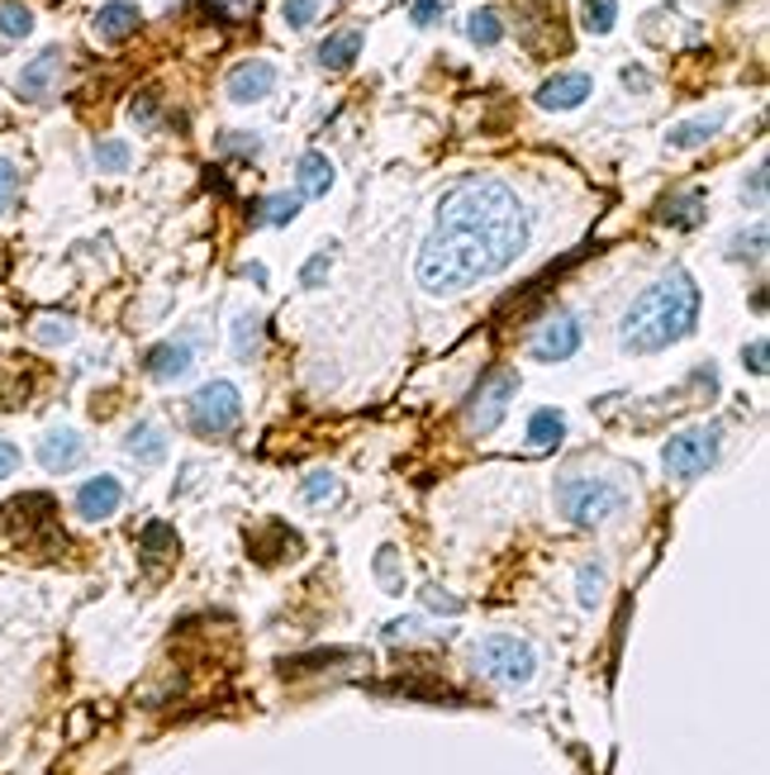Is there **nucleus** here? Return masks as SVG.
<instances>
[{
	"instance_id": "obj_25",
	"label": "nucleus",
	"mask_w": 770,
	"mask_h": 775,
	"mask_svg": "<svg viewBox=\"0 0 770 775\" xmlns=\"http://www.w3.org/2000/svg\"><path fill=\"white\" fill-rule=\"evenodd\" d=\"M581 6H585V29H590V34H608V29H614V20H618L614 0H581Z\"/></svg>"
},
{
	"instance_id": "obj_13",
	"label": "nucleus",
	"mask_w": 770,
	"mask_h": 775,
	"mask_svg": "<svg viewBox=\"0 0 770 775\" xmlns=\"http://www.w3.org/2000/svg\"><path fill=\"white\" fill-rule=\"evenodd\" d=\"M82 452H86V442L76 438L72 429H53V433H43V442H39V462L48 471H72L76 462H82Z\"/></svg>"
},
{
	"instance_id": "obj_11",
	"label": "nucleus",
	"mask_w": 770,
	"mask_h": 775,
	"mask_svg": "<svg viewBox=\"0 0 770 775\" xmlns=\"http://www.w3.org/2000/svg\"><path fill=\"white\" fill-rule=\"evenodd\" d=\"M58 76H62V49H43L20 72V96L24 101H48V96H53V86H58Z\"/></svg>"
},
{
	"instance_id": "obj_20",
	"label": "nucleus",
	"mask_w": 770,
	"mask_h": 775,
	"mask_svg": "<svg viewBox=\"0 0 770 775\" xmlns=\"http://www.w3.org/2000/svg\"><path fill=\"white\" fill-rule=\"evenodd\" d=\"M561 433H566V419H561L556 409H538V415L528 419V442H533V448H556Z\"/></svg>"
},
{
	"instance_id": "obj_28",
	"label": "nucleus",
	"mask_w": 770,
	"mask_h": 775,
	"mask_svg": "<svg viewBox=\"0 0 770 775\" xmlns=\"http://www.w3.org/2000/svg\"><path fill=\"white\" fill-rule=\"evenodd\" d=\"M295 214H300V200L295 196H271L262 205V224H291Z\"/></svg>"
},
{
	"instance_id": "obj_41",
	"label": "nucleus",
	"mask_w": 770,
	"mask_h": 775,
	"mask_svg": "<svg viewBox=\"0 0 770 775\" xmlns=\"http://www.w3.org/2000/svg\"><path fill=\"white\" fill-rule=\"evenodd\" d=\"M428 605H433V609H447V614H457V599H443V590H428Z\"/></svg>"
},
{
	"instance_id": "obj_16",
	"label": "nucleus",
	"mask_w": 770,
	"mask_h": 775,
	"mask_svg": "<svg viewBox=\"0 0 770 775\" xmlns=\"http://www.w3.org/2000/svg\"><path fill=\"white\" fill-rule=\"evenodd\" d=\"M138 29V6H128V0H115V6H105L101 14H95V34H101L105 43H119Z\"/></svg>"
},
{
	"instance_id": "obj_10",
	"label": "nucleus",
	"mask_w": 770,
	"mask_h": 775,
	"mask_svg": "<svg viewBox=\"0 0 770 775\" xmlns=\"http://www.w3.org/2000/svg\"><path fill=\"white\" fill-rule=\"evenodd\" d=\"M119 500H124V485L115 476H95V481H86L82 490H76V514L91 519V524H101V519H110L119 510Z\"/></svg>"
},
{
	"instance_id": "obj_15",
	"label": "nucleus",
	"mask_w": 770,
	"mask_h": 775,
	"mask_svg": "<svg viewBox=\"0 0 770 775\" xmlns=\"http://www.w3.org/2000/svg\"><path fill=\"white\" fill-rule=\"evenodd\" d=\"M190 371V347L186 343H163L148 353V376L153 381H181Z\"/></svg>"
},
{
	"instance_id": "obj_5",
	"label": "nucleus",
	"mask_w": 770,
	"mask_h": 775,
	"mask_svg": "<svg viewBox=\"0 0 770 775\" xmlns=\"http://www.w3.org/2000/svg\"><path fill=\"white\" fill-rule=\"evenodd\" d=\"M476 667H480V675L500 680V685H528L533 671H538V657H533V647H528L523 638L495 632V638H486L476 647Z\"/></svg>"
},
{
	"instance_id": "obj_4",
	"label": "nucleus",
	"mask_w": 770,
	"mask_h": 775,
	"mask_svg": "<svg viewBox=\"0 0 770 775\" xmlns=\"http://www.w3.org/2000/svg\"><path fill=\"white\" fill-rule=\"evenodd\" d=\"M718 452H724V429L718 423H699V429H685L666 442L662 462L676 481H695L718 462Z\"/></svg>"
},
{
	"instance_id": "obj_3",
	"label": "nucleus",
	"mask_w": 770,
	"mask_h": 775,
	"mask_svg": "<svg viewBox=\"0 0 770 775\" xmlns=\"http://www.w3.org/2000/svg\"><path fill=\"white\" fill-rule=\"evenodd\" d=\"M561 514L571 519L575 528H595L608 514L623 510V490L614 481H595V476H566L556 490Z\"/></svg>"
},
{
	"instance_id": "obj_17",
	"label": "nucleus",
	"mask_w": 770,
	"mask_h": 775,
	"mask_svg": "<svg viewBox=\"0 0 770 775\" xmlns=\"http://www.w3.org/2000/svg\"><path fill=\"white\" fill-rule=\"evenodd\" d=\"M362 53V29H343V34H333L324 49H319V62H324L329 72H347L352 62Z\"/></svg>"
},
{
	"instance_id": "obj_9",
	"label": "nucleus",
	"mask_w": 770,
	"mask_h": 775,
	"mask_svg": "<svg viewBox=\"0 0 770 775\" xmlns=\"http://www.w3.org/2000/svg\"><path fill=\"white\" fill-rule=\"evenodd\" d=\"M229 101L233 105H252V101H262L271 96V86H277V67L271 62H243V67H233L229 72Z\"/></svg>"
},
{
	"instance_id": "obj_1",
	"label": "nucleus",
	"mask_w": 770,
	"mask_h": 775,
	"mask_svg": "<svg viewBox=\"0 0 770 775\" xmlns=\"http://www.w3.org/2000/svg\"><path fill=\"white\" fill-rule=\"evenodd\" d=\"M528 248V214L504 181H461L438 200V224L419 248V286L433 295L471 291L500 276Z\"/></svg>"
},
{
	"instance_id": "obj_19",
	"label": "nucleus",
	"mask_w": 770,
	"mask_h": 775,
	"mask_svg": "<svg viewBox=\"0 0 770 775\" xmlns=\"http://www.w3.org/2000/svg\"><path fill=\"white\" fill-rule=\"evenodd\" d=\"M329 186H333V163L324 153H304L300 157V196H329Z\"/></svg>"
},
{
	"instance_id": "obj_23",
	"label": "nucleus",
	"mask_w": 770,
	"mask_h": 775,
	"mask_svg": "<svg viewBox=\"0 0 770 775\" xmlns=\"http://www.w3.org/2000/svg\"><path fill=\"white\" fill-rule=\"evenodd\" d=\"M34 29V14H29L20 0H0V34L6 39H24Z\"/></svg>"
},
{
	"instance_id": "obj_12",
	"label": "nucleus",
	"mask_w": 770,
	"mask_h": 775,
	"mask_svg": "<svg viewBox=\"0 0 770 775\" xmlns=\"http://www.w3.org/2000/svg\"><path fill=\"white\" fill-rule=\"evenodd\" d=\"M590 101V76L585 72H561L552 82L538 86V105L542 109H575Z\"/></svg>"
},
{
	"instance_id": "obj_27",
	"label": "nucleus",
	"mask_w": 770,
	"mask_h": 775,
	"mask_svg": "<svg viewBox=\"0 0 770 775\" xmlns=\"http://www.w3.org/2000/svg\"><path fill=\"white\" fill-rule=\"evenodd\" d=\"M339 490H343L339 476H329V471H314V476L300 485V495L310 500V504H324V500H339Z\"/></svg>"
},
{
	"instance_id": "obj_31",
	"label": "nucleus",
	"mask_w": 770,
	"mask_h": 775,
	"mask_svg": "<svg viewBox=\"0 0 770 775\" xmlns=\"http://www.w3.org/2000/svg\"><path fill=\"white\" fill-rule=\"evenodd\" d=\"M319 14V0H285V24L291 29H310Z\"/></svg>"
},
{
	"instance_id": "obj_7",
	"label": "nucleus",
	"mask_w": 770,
	"mask_h": 775,
	"mask_svg": "<svg viewBox=\"0 0 770 775\" xmlns=\"http://www.w3.org/2000/svg\"><path fill=\"white\" fill-rule=\"evenodd\" d=\"M519 395V371H490L486 381H480L471 390V400H467V423H471V433H495L500 429V419H504V409L509 400Z\"/></svg>"
},
{
	"instance_id": "obj_21",
	"label": "nucleus",
	"mask_w": 770,
	"mask_h": 775,
	"mask_svg": "<svg viewBox=\"0 0 770 775\" xmlns=\"http://www.w3.org/2000/svg\"><path fill=\"white\" fill-rule=\"evenodd\" d=\"M699 214H704V200L689 191V196H676V200H666L662 205V219L666 224H680V229H689V224H699Z\"/></svg>"
},
{
	"instance_id": "obj_14",
	"label": "nucleus",
	"mask_w": 770,
	"mask_h": 775,
	"mask_svg": "<svg viewBox=\"0 0 770 775\" xmlns=\"http://www.w3.org/2000/svg\"><path fill=\"white\" fill-rule=\"evenodd\" d=\"M124 448H128V457H134V462L157 467V462L167 457V438H163V429H157V423H134V429H128V438H124Z\"/></svg>"
},
{
	"instance_id": "obj_38",
	"label": "nucleus",
	"mask_w": 770,
	"mask_h": 775,
	"mask_svg": "<svg viewBox=\"0 0 770 775\" xmlns=\"http://www.w3.org/2000/svg\"><path fill=\"white\" fill-rule=\"evenodd\" d=\"M742 357L751 362V371H757V376H766V362H770V347H766V338H757V343H751Z\"/></svg>"
},
{
	"instance_id": "obj_37",
	"label": "nucleus",
	"mask_w": 770,
	"mask_h": 775,
	"mask_svg": "<svg viewBox=\"0 0 770 775\" xmlns=\"http://www.w3.org/2000/svg\"><path fill=\"white\" fill-rule=\"evenodd\" d=\"M223 153H257L262 144H257V134H223Z\"/></svg>"
},
{
	"instance_id": "obj_22",
	"label": "nucleus",
	"mask_w": 770,
	"mask_h": 775,
	"mask_svg": "<svg viewBox=\"0 0 770 775\" xmlns=\"http://www.w3.org/2000/svg\"><path fill=\"white\" fill-rule=\"evenodd\" d=\"M467 34H471V43H480V49H495L500 34H504V24H500V14H495V10H476L467 20Z\"/></svg>"
},
{
	"instance_id": "obj_33",
	"label": "nucleus",
	"mask_w": 770,
	"mask_h": 775,
	"mask_svg": "<svg viewBox=\"0 0 770 775\" xmlns=\"http://www.w3.org/2000/svg\"><path fill=\"white\" fill-rule=\"evenodd\" d=\"M600 590H604V572H600V566H585V572H581V605L595 609L600 605Z\"/></svg>"
},
{
	"instance_id": "obj_2",
	"label": "nucleus",
	"mask_w": 770,
	"mask_h": 775,
	"mask_svg": "<svg viewBox=\"0 0 770 775\" xmlns=\"http://www.w3.org/2000/svg\"><path fill=\"white\" fill-rule=\"evenodd\" d=\"M699 320V286L685 272L662 276L652 291H642L637 305L623 314V353H662L666 343H680Z\"/></svg>"
},
{
	"instance_id": "obj_34",
	"label": "nucleus",
	"mask_w": 770,
	"mask_h": 775,
	"mask_svg": "<svg viewBox=\"0 0 770 775\" xmlns=\"http://www.w3.org/2000/svg\"><path fill=\"white\" fill-rule=\"evenodd\" d=\"M438 14H443V0H414V6H409V20L419 24V29L438 24Z\"/></svg>"
},
{
	"instance_id": "obj_24",
	"label": "nucleus",
	"mask_w": 770,
	"mask_h": 775,
	"mask_svg": "<svg viewBox=\"0 0 770 775\" xmlns=\"http://www.w3.org/2000/svg\"><path fill=\"white\" fill-rule=\"evenodd\" d=\"M163 552H176V533L167 524H148V528H143V557L157 566V562H163Z\"/></svg>"
},
{
	"instance_id": "obj_30",
	"label": "nucleus",
	"mask_w": 770,
	"mask_h": 775,
	"mask_svg": "<svg viewBox=\"0 0 770 775\" xmlns=\"http://www.w3.org/2000/svg\"><path fill=\"white\" fill-rule=\"evenodd\" d=\"M14 196H20V171H14V163L0 157V214L14 205Z\"/></svg>"
},
{
	"instance_id": "obj_36",
	"label": "nucleus",
	"mask_w": 770,
	"mask_h": 775,
	"mask_svg": "<svg viewBox=\"0 0 770 775\" xmlns=\"http://www.w3.org/2000/svg\"><path fill=\"white\" fill-rule=\"evenodd\" d=\"M329 276V252H314L310 262H304V272H300V281L304 286H319V281Z\"/></svg>"
},
{
	"instance_id": "obj_40",
	"label": "nucleus",
	"mask_w": 770,
	"mask_h": 775,
	"mask_svg": "<svg viewBox=\"0 0 770 775\" xmlns=\"http://www.w3.org/2000/svg\"><path fill=\"white\" fill-rule=\"evenodd\" d=\"M751 200H757V205H766V167H757V171H751Z\"/></svg>"
},
{
	"instance_id": "obj_32",
	"label": "nucleus",
	"mask_w": 770,
	"mask_h": 775,
	"mask_svg": "<svg viewBox=\"0 0 770 775\" xmlns=\"http://www.w3.org/2000/svg\"><path fill=\"white\" fill-rule=\"evenodd\" d=\"M39 343H67L72 338V320H58V314H48V320H39Z\"/></svg>"
},
{
	"instance_id": "obj_29",
	"label": "nucleus",
	"mask_w": 770,
	"mask_h": 775,
	"mask_svg": "<svg viewBox=\"0 0 770 775\" xmlns=\"http://www.w3.org/2000/svg\"><path fill=\"white\" fill-rule=\"evenodd\" d=\"M95 163H101V171H124L128 167V144H119V138L95 144Z\"/></svg>"
},
{
	"instance_id": "obj_8",
	"label": "nucleus",
	"mask_w": 770,
	"mask_h": 775,
	"mask_svg": "<svg viewBox=\"0 0 770 775\" xmlns=\"http://www.w3.org/2000/svg\"><path fill=\"white\" fill-rule=\"evenodd\" d=\"M575 347H581V324H575V314H552L548 324H542V334L533 338V347H528V353H533L538 362H566Z\"/></svg>"
},
{
	"instance_id": "obj_35",
	"label": "nucleus",
	"mask_w": 770,
	"mask_h": 775,
	"mask_svg": "<svg viewBox=\"0 0 770 775\" xmlns=\"http://www.w3.org/2000/svg\"><path fill=\"white\" fill-rule=\"evenodd\" d=\"M252 347H257V320H248V314H243V320H238V334H233V353L248 357Z\"/></svg>"
},
{
	"instance_id": "obj_6",
	"label": "nucleus",
	"mask_w": 770,
	"mask_h": 775,
	"mask_svg": "<svg viewBox=\"0 0 770 775\" xmlns=\"http://www.w3.org/2000/svg\"><path fill=\"white\" fill-rule=\"evenodd\" d=\"M238 419H243V395H238V386H229V381L200 386L196 400H190V429L205 433V438H223Z\"/></svg>"
},
{
	"instance_id": "obj_39",
	"label": "nucleus",
	"mask_w": 770,
	"mask_h": 775,
	"mask_svg": "<svg viewBox=\"0 0 770 775\" xmlns=\"http://www.w3.org/2000/svg\"><path fill=\"white\" fill-rule=\"evenodd\" d=\"M14 467H20V452H14L10 442H0V481H6V476H10Z\"/></svg>"
},
{
	"instance_id": "obj_18",
	"label": "nucleus",
	"mask_w": 770,
	"mask_h": 775,
	"mask_svg": "<svg viewBox=\"0 0 770 775\" xmlns=\"http://www.w3.org/2000/svg\"><path fill=\"white\" fill-rule=\"evenodd\" d=\"M724 109H714V115H699V119H689V124H676L670 129V148H699V144H709V138L724 129Z\"/></svg>"
},
{
	"instance_id": "obj_26",
	"label": "nucleus",
	"mask_w": 770,
	"mask_h": 775,
	"mask_svg": "<svg viewBox=\"0 0 770 775\" xmlns=\"http://www.w3.org/2000/svg\"><path fill=\"white\" fill-rule=\"evenodd\" d=\"M732 258L737 262H761L766 258V224H757L751 233H737V239H732Z\"/></svg>"
}]
</instances>
